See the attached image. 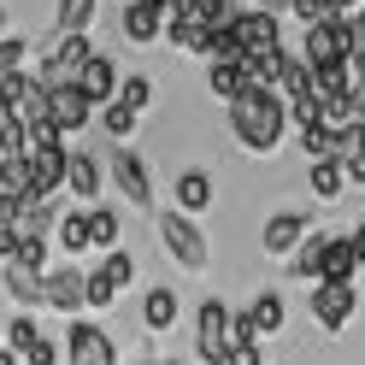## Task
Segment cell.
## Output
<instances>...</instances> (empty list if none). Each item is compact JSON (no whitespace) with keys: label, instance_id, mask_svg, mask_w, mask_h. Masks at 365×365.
Listing matches in <instances>:
<instances>
[{"label":"cell","instance_id":"cell-1","mask_svg":"<svg viewBox=\"0 0 365 365\" xmlns=\"http://www.w3.org/2000/svg\"><path fill=\"white\" fill-rule=\"evenodd\" d=\"M230 130H236V142L247 153H277L283 135H289V101L277 95V88L247 83L242 95L230 101Z\"/></svg>","mask_w":365,"mask_h":365},{"label":"cell","instance_id":"cell-2","mask_svg":"<svg viewBox=\"0 0 365 365\" xmlns=\"http://www.w3.org/2000/svg\"><path fill=\"white\" fill-rule=\"evenodd\" d=\"M88 53H95L88 30H77V36H53V48L41 53V71H36V83H41V88H71V83L83 77Z\"/></svg>","mask_w":365,"mask_h":365},{"label":"cell","instance_id":"cell-3","mask_svg":"<svg viewBox=\"0 0 365 365\" xmlns=\"http://www.w3.org/2000/svg\"><path fill=\"white\" fill-rule=\"evenodd\" d=\"M236 348V336H230V307L224 301H200L195 312V354L207 359V365H224V354Z\"/></svg>","mask_w":365,"mask_h":365},{"label":"cell","instance_id":"cell-4","mask_svg":"<svg viewBox=\"0 0 365 365\" xmlns=\"http://www.w3.org/2000/svg\"><path fill=\"white\" fill-rule=\"evenodd\" d=\"M230 30H236V41H242V53L283 48V12H271V6H236Z\"/></svg>","mask_w":365,"mask_h":365},{"label":"cell","instance_id":"cell-5","mask_svg":"<svg viewBox=\"0 0 365 365\" xmlns=\"http://www.w3.org/2000/svg\"><path fill=\"white\" fill-rule=\"evenodd\" d=\"M106 171H112V182H118V195L130 200V207H153V171L142 165L135 148H112L106 153Z\"/></svg>","mask_w":365,"mask_h":365},{"label":"cell","instance_id":"cell-6","mask_svg":"<svg viewBox=\"0 0 365 365\" xmlns=\"http://www.w3.org/2000/svg\"><path fill=\"white\" fill-rule=\"evenodd\" d=\"M159 242L171 247L177 265H189V271L207 265V236H200V224L189 212H165V218H159Z\"/></svg>","mask_w":365,"mask_h":365},{"label":"cell","instance_id":"cell-7","mask_svg":"<svg viewBox=\"0 0 365 365\" xmlns=\"http://www.w3.org/2000/svg\"><path fill=\"white\" fill-rule=\"evenodd\" d=\"M354 301H359V289L354 283H336V277H318L312 283V318H318V324H324L330 336L336 330H348V318H354Z\"/></svg>","mask_w":365,"mask_h":365},{"label":"cell","instance_id":"cell-8","mask_svg":"<svg viewBox=\"0 0 365 365\" xmlns=\"http://www.w3.org/2000/svg\"><path fill=\"white\" fill-rule=\"evenodd\" d=\"M65 359H71V365H118L112 336L101 324H88V318H77V324L65 330Z\"/></svg>","mask_w":365,"mask_h":365},{"label":"cell","instance_id":"cell-9","mask_svg":"<svg viewBox=\"0 0 365 365\" xmlns=\"http://www.w3.org/2000/svg\"><path fill=\"white\" fill-rule=\"evenodd\" d=\"M301 59L324 65V59H348V18H318L301 36Z\"/></svg>","mask_w":365,"mask_h":365},{"label":"cell","instance_id":"cell-10","mask_svg":"<svg viewBox=\"0 0 365 365\" xmlns=\"http://www.w3.org/2000/svg\"><path fill=\"white\" fill-rule=\"evenodd\" d=\"M48 118H53L65 135H71V130H88V124H95V101H88L77 83H71V88H48Z\"/></svg>","mask_w":365,"mask_h":365},{"label":"cell","instance_id":"cell-11","mask_svg":"<svg viewBox=\"0 0 365 365\" xmlns=\"http://www.w3.org/2000/svg\"><path fill=\"white\" fill-rule=\"evenodd\" d=\"M301 236H307V218L301 212H271L265 230H259V247H265V259H289L294 247H301Z\"/></svg>","mask_w":365,"mask_h":365},{"label":"cell","instance_id":"cell-12","mask_svg":"<svg viewBox=\"0 0 365 365\" xmlns=\"http://www.w3.org/2000/svg\"><path fill=\"white\" fill-rule=\"evenodd\" d=\"M0 283L18 307H48V271H30L18 259H0Z\"/></svg>","mask_w":365,"mask_h":365},{"label":"cell","instance_id":"cell-13","mask_svg":"<svg viewBox=\"0 0 365 365\" xmlns=\"http://www.w3.org/2000/svg\"><path fill=\"white\" fill-rule=\"evenodd\" d=\"M65 159H71V148H65V142L30 148V177H36V195H59V189H65Z\"/></svg>","mask_w":365,"mask_h":365},{"label":"cell","instance_id":"cell-14","mask_svg":"<svg viewBox=\"0 0 365 365\" xmlns=\"http://www.w3.org/2000/svg\"><path fill=\"white\" fill-rule=\"evenodd\" d=\"M65 189L83 195V200H101V153L95 148H71V159H65Z\"/></svg>","mask_w":365,"mask_h":365},{"label":"cell","instance_id":"cell-15","mask_svg":"<svg viewBox=\"0 0 365 365\" xmlns=\"http://www.w3.org/2000/svg\"><path fill=\"white\" fill-rule=\"evenodd\" d=\"M77 88H83L95 106H106L112 95H118V65H112V59L95 48V53H88V65H83V77H77Z\"/></svg>","mask_w":365,"mask_h":365},{"label":"cell","instance_id":"cell-16","mask_svg":"<svg viewBox=\"0 0 365 365\" xmlns=\"http://www.w3.org/2000/svg\"><path fill=\"white\" fill-rule=\"evenodd\" d=\"M83 271L77 265H59V271H48V307L53 312H77V307H88V294H83Z\"/></svg>","mask_w":365,"mask_h":365},{"label":"cell","instance_id":"cell-17","mask_svg":"<svg viewBox=\"0 0 365 365\" xmlns=\"http://www.w3.org/2000/svg\"><path fill=\"white\" fill-rule=\"evenodd\" d=\"M318 277H336V283H354V277H359V254H354V242H348V236H324Z\"/></svg>","mask_w":365,"mask_h":365},{"label":"cell","instance_id":"cell-18","mask_svg":"<svg viewBox=\"0 0 365 365\" xmlns=\"http://www.w3.org/2000/svg\"><path fill=\"white\" fill-rule=\"evenodd\" d=\"M242 0H171V12L165 18H195L200 30H212V24H230Z\"/></svg>","mask_w":365,"mask_h":365},{"label":"cell","instance_id":"cell-19","mask_svg":"<svg viewBox=\"0 0 365 365\" xmlns=\"http://www.w3.org/2000/svg\"><path fill=\"white\" fill-rule=\"evenodd\" d=\"M307 182H312L318 200H341V195H348V171H341L336 153H330V159H312V165H307Z\"/></svg>","mask_w":365,"mask_h":365},{"label":"cell","instance_id":"cell-20","mask_svg":"<svg viewBox=\"0 0 365 365\" xmlns=\"http://www.w3.org/2000/svg\"><path fill=\"white\" fill-rule=\"evenodd\" d=\"M247 324H254V336H277L289 324V307H283V294L277 289H259V301L247 307Z\"/></svg>","mask_w":365,"mask_h":365},{"label":"cell","instance_id":"cell-21","mask_svg":"<svg viewBox=\"0 0 365 365\" xmlns=\"http://www.w3.org/2000/svg\"><path fill=\"white\" fill-rule=\"evenodd\" d=\"M207 88L218 101H236L242 88H247V59H212L207 65Z\"/></svg>","mask_w":365,"mask_h":365},{"label":"cell","instance_id":"cell-22","mask_svg":"<svg viewBox=\"0 0 365 365\" xmlns=\"http://www.w3.org/2000/svg\"><path fill=\"white\" fill-rule=\"evenodd\" d=\"M207 207H212V177L207 171H182L177 177V212L195 218V212H207Z\"/></svg>","mask_w":365,"mask_h":365},{"label":"cell","instance_id":"cell-23","mask_svg":"<svg viewBox=\"0 0 365 365\" xmlns=\"http://www.w3.org/2000/svg\"><path fill=\"white\" fill-rule=\"evenodd\" d=\"M0 195H18V200H30V195H36L30 153H0Z\"/></svg>","mask_w":365,"mask_h":365},{"label":"cell","instance_id":"cell-24","mask_svg":"<svg viewBox=\"0 0 365 365\" xmlns=\"http://www.w3.org/2000/svg\"><path fill=\"white\" fill-rule=\"evenodd\" d=\"M95 12H101V0H53V36H77L95 24Z\"/></svg>","mask_w":365,"mask_h":365},{"label":"cell","instance_id":"cell-25","mask_svg":"<svg viewBox=\"0 0 365 365\" xmlns=\"http://www.w3.org/2000/svg\"><path fill=\"white\" fill-rule=\"evenodd\" d=\"M312 88H318V95H348V88H354V59H324V65H312Z\"/></svg>","mask_w":365,"mask_h":365},{"label":"cell","instance_id":"cell-26","mask_svg":"<svg viewBox=\"0 0 365 365\" xmlns=\"http://www.w3.org/2000/svg\"><path fill=\"white\" fill-rule=\"evenodd\" d=\"M95 277L112 289V294H118V289H130L135 283V259L124 254V247H106V254H101V271H95Z\"/></svg>","mask_w":365,"mask_h":365},{"label":"cell","instance_id":"cell-27","mask_svg":"<svg viewBox=\"0 0 365 365\" xmlns=\"http://www.w3.org/2000/svg\"><path fill=\"white\" fill-rule=\"evenodd\" d=\"M142 324H148V330H171V324H177V294H171V289H148Z\"/></svg>","mask_w":365,"mask_h":365},{"label":"cell","instance_id":"cell-28","mask_svg":"<svg viewBox=\"0 0 365 365\" xmlns=\"http://www.w3.org/2000/svg\"><path fill=\"white\" fill-rule=\"evenodd\" d=\"M6 112H12L18 124H36V118H48V88L36 83V71H30V83H24V95H18V101H12Z\"/></svg>","mask_w":365,"mask_h":365},{"label":"cell","instance_id":"cell-29","mask_svg":"<svg viewBox=\"0 0 365 365\" xmlns=\"http://www.w3.org/2000/svg\"><path fill=\"white\" fill-rule=\"evenodd\" d=\"M118 230H124V224H118L112 207H88V247H101V254L118 247Z\"/></svg>","mask_w":365,"mask_h":365},{"label":"cell","instance_id":"cell-30","mask_svg":"<svg viewBox=\"0 0 365 365\" xmlns=\"http://www.w3.org/2000/svg\"><path fill=\"white\" fill-rule=\"evenodd\" d=\"M283 48H265V53H247V83H259V88H277V77H283Z\"/></svg>","mask_w":365,"mask_h":365},{"label":"cell","instance_id":"cell-31","mask_svg":"<svg viewBox=\"0 0 365 365\" xmlns=\"http://www.w3.org/2000/svg\"><path fill=\"white\" fill-rule=\"evenodd\" d=\"M277 95H283V101H294V95H312V65H307L301 53H289V59H283V77H277Z\"/></svg>","mask_w":365,"mask_h":365},{"label":"cell","instance_id":"cell-32","mask_svg":"<svg viewBox=\"0 0 365 365\" xmlns=\"http://www.w3.org/2000/svg\"><path fill=\"white\" fill-rule=\"evenodd\" d=\"M318 254H324V236H301V247H294V254H289V271H294V277H301V283H318Z\"/></svg>","mask_w":365,"mask_h":365},{"label":"cell","instance_id":"cell-33","mask_svg":"<svg viewBox=\"0 0 365 365\" xmlns=\"http://www.w3.org/2000/svg\"><path fill=\"white\" fill-rule=\"evenodd\" d=\"M95 112H101V130L112 135V142H124V135L135 130V118H142V112H130L124 101H106V106H95Z\"/></svg>","mask_w":365,"mask_h":365},{"label":"cell","instance_id":"cell-34","mask_svg":"<svg viewBox=\"0 0 365 365\" xmlns=\"http://www.w3.org/2000/svg\"><path fill=\"white\" fill-rule=\"evenodd\" d=\"M301 148H307V159H330L336 153V124H301Z\"/></svg>","mask_w":365,"mask_h":365},{"label":"cell","instance_id":"cell-35","mask_svg":"<svg viewBox=\"0 0 365 365\" xmlns=\"http://www.w3.org/2000/svg\"><path fill=\"white\" fill-rule=\"evenodd\" d=\"M48 242H53V236H18V242H12V259L30 265V271H48V254H53Z\"/></svg>","mask_w":365,"mask_h":365},{"label":"cell","instance_id":"cell-36","mask_svg":"<svg viewBox=\"0 0 365 365\" xmlns=\"http://www.w3.org/2000/svg\"><path fill=\"white\" fill-rule=\"evenodd\" d=\"M200 36H207V30H200L195 18H165V41L177 53H200Z\"/></svg>","mask_w":365,"mask_h":365},{"label":"cell","instance_id":"cell-37","mask_svg":"<svg viewBox=\"0 0 365 365\" xmlns=\"http://www.w3.org/2000/svg\"><path fill=\"white\" fill-rule=\"evenodd\" d=\"M59 247L65 254H88V212H65L59 218Z\"/></svg>","mask_w":365,"mask_h":365},{"label":"cell","instance_id":"cell-38","mask_svg":"<svg viewBox=\"0 0 365 365\" xmlns=\"http://www.w3.org/2000/svg\"><path fill=\"white\" fill-rule=\"evenodd\" d=\"M112 101H124L130 112H148L153 106V83L148 77H118V95H112Z\"/></svg>","mask_w":365,"mask_h":365},{"label":"cell","instance_id":"cell-39","mask_svg":"<svg viewBox=\"0 0 365 365\" xmlns=\"http://www.w3.org/2000/svg\"><path fill=\"white\" fill-rule=\"evenodd\" d=\"M18 359H24V365H59V359H65V348H59L53 336H36V341H30V348L18 354Z\"/></svg>","mask_w":365,"mask_h":365},{"label":"cell","instance_id":"cell-40","mask_svg":"<svg viewBox=\"0 0 365 365\" xmlns=\"http://www.w3.org/2000/svg\"><path fill=\"white\" fill-rule=\"evenodd\" d=\"M359 148H365V118L336 124V159H341V153H359Z\"/></svg>","mask_w":365,"mask_h":365},{"label":"cell","instance_id":"cell-41","mask_svg":"<svg viewBox=\"0 0 365 365\" xmlns=\"http://www.w3.org/2000/svg\"><path fill=\"white\" fill-rule=\"evenodd\" d=\"M36 336H41V330H36V318H12V324H6V348H12V354H24Z\"/></svg>","mask_w":365,"mask_h":365},{"label":"cell","instance_id":"cell-42","mask_svg":"<svg viewBox=\"0 0 365 365\" xmlns=\"http://www.w3.org/2000/svg\"><path fill=\"white\" fill-rule=\"evenodd\" d=\"M24 53H30L24 36H0V71H18V65H24Z\"/></svg>","mask_w":365,"mask_h":365},{"label":"cell","instance_id":"cell-43","mask_svg":"<svg viewBox=\"0 0 365 365\" xmlns=\"http://www.w3.org/2000/svg\"><path fill=\"white\" fill-rule=\"evenodd\" d=\"M289 124H318V88H312V95H294V101H289Z\"/></svg>","mask_w":365,"mask_h":365},{"label":"cell","instance_id":"cell-44","mask_svg":"<svg viewBox=\"0 0 365 365\" xmlns=\"http://www.w3.org/2000/svg\"><path fill=\"white\" fill-rule=\"evenodd\" d=\"M289 12L301 18V24H318V18H330V6H324V0H289Z\"/></svg>","mask_w":365,"mask_h":365},{"label":"cell","instance_id":"cell-45","mask_svg":"<svg viewBox=\"0 0 365 365\" xmlns=\"http://www.w3.org/2000/svg\"><path fill=\"white\" fill-rule=\"evenodd\" d=\"M224 365H265L259 359V341H236V348L224 354Z\"/></svg>","mask_w":365,"mask_h":365},{"label":"cell","instance_id":"cell-46","mask_svg":"<svg viewBox=\"0 0 365 365\" xmlns=\"http://www.w3.org/2000/svg\"><path fill=\"white\" fill-rule=\"evenodd\" d=\"M341 171H348V182H365V148L359 153H341Z\"/></svg>","mask_w":365,"mask_h":365},{"label":"cell","instance_id":"cell-47","mask_svg":"<svg viewBox=\"0 0 365 365\" xmlns=\"http://www.w3.org/2000/svg\"><path fill=\"white\" fill-rule=\"evenodd\" d=\"M348 242H354V254H359V271H365V224H359V230H354Z\"/></svg>","mask_w":365,"mask_h":365},{"label":"cell","instance_id":"cell-48","mask_svg":"<svg viewBox=\"0 0 365 365\" xmlns=\"http://www.w3.org/2000/svg\"><path fill=\"white\" fill-rule=\"evenodd\" d=\"M0 365H24V359H18V354L6 348V341H0Z\"/></svg>","mask_w":365,"mask_h":365},{"label":"cell","instance_id":"cell-49","mask_svg":"<svg viewBox=\"0 0 365 365\" xmlns=\"http://www.w3.org/2000/svg\"><path fill=\"white\" fill-rule=\"evenodd\" d=\"M247 6H271V12H283V6H289V0H247Z\"/></svg>","mask_w":365,"mask_h":365},{"label":"cell","instance_id":"cell-50","mask_svg":"<svg viewBox=\"0 0 365 365\" xmlns=\"http://www.w3.org/2000/svg\"><path fill=\"white\" fill-rule=\"evenodd\" d=\"M354 88H365V59H354Z\"/></svg>","mask_w":365,"mask_h":365},{"label":"cell","instance_id":"cell-51","mask_svg":"<svg viewBox=\"0 0 365 365\" xmlns=\"http://www.w3.org/2000/svg\"><path fill=\"white\" fill-rule=\"evenodd\" d=\"M0 36H6V6H0Z\"/></svg>","mask_w":365,"mask_h":365},{"label":"cell","instance_id":"cell-52","mask_svg":"<svg viewBox=\"0 0 365 365\" xmlns=\"http://www.w3.org/2000/svg\"><path fill=\"white\" fill-rule=\"evenodd\" d=\"M153 365H182V359H153Z\"/></svg>","mask_w":365,"mask_h":365},{"label":"cell","instance_id":"cell-53","mask_svg":"<svg viewBox=\"0 0 365 365\" xmlns=\"http://www.w3.org/2000/svg\"><path fill=\"white\" fill-rule=\"evenodd\" d=\"M0 341H6V324H0Z\"/></svg>","mask_w":365,"mask_h":365},{"label":"cell","instance_id":"cell-54","mask_svg":"<svg viewBox=\"0 0 365 365\" xmlns=\"http://www.w3.org/2000/svg\"><path fill=\"white\" fill-rule=\"evenodd\" d=\"M359 277H365V271H359Z\"/></svg>","mask_w":365,"mask_h":365}]
</instances>
